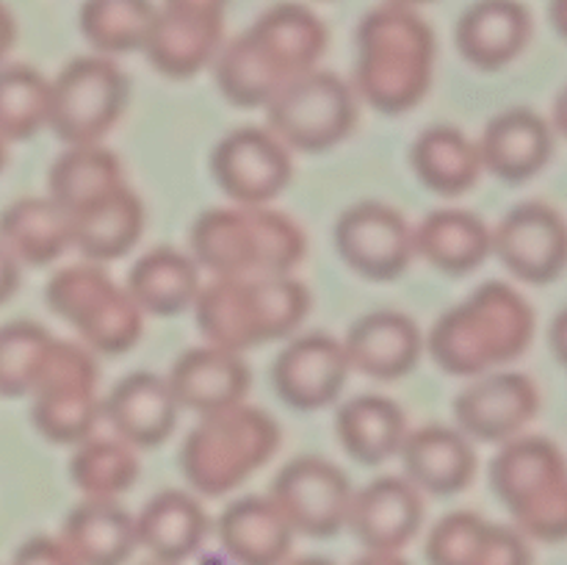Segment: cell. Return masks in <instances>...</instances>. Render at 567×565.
<instances>
[{"label": "cell", "instance_id": "1", "mask_svg": "<svg viewBox=\"0 0 567 565\" xmlns=\"http://www.w3.org/2000/svg\"><path fill=\"white\" fill-rule=\"evenodd\" d=\"M330 33L302 3H277L241 37L221 44L214 66L216 86L238 109H266L286 83L316 70Z\"/></svg>", "mask_w": 567, "mask_h": 565}, {"label": "cell", "instance_id": "2", "mask_svg": "<svg viewBox=\"0 0 567 565\" xmlns=\"http://www.w3.org/2000/svg\"><path fill=\"white\" fill-rule=\"evenodd\" d=\"M435 33L415 9L382 3L358 28L354 94L382 114H404L435 75Z\"/></svg>", "mask_w": 567, "mask_h": 565}, {"label": "cell", "instance_id": "3", "mask_svg": "<svg viewBox=\"0 0 567 565\" xmlns=\"http://www.w3.org/2000/svg\"><path fill=\"white\" fill-rule=\"evenodd\" d=\"M535 338V310L502 280L476 288L432 327L430 352L446 374L482 377L513 363Z\"/></svg>", "mask_w": 567, "mask_h": 565}, {"label": "cell", "instance_id": "4", "mask_svg": "<svg viewBox=\"0 0 567 565\" xmlns=\"http://www.w3.org/2000/svg\"><path fill=\"white\" fill-rule=\"evenodd\" d=\"M308 314V286L291 275L214 277L194 302L205 341L230 352L291 336Z\"/></svg>", "mask_w": 567, "mask_h": 565}, {"label": "cell", "instance_id": "5", "mask_svg": "<svg viewBox=\"0 0 567 565\" xmlns=\"http://www.w3.org/2000/svg\"><path fill=\"white\" fill-rule=\"evenodd\" d=\"M305 253L297 222L266 205L205 210L192 225V258L214 277L291 275Z\"/></svg>", "mask_w": 567, "mask_h": 565}, {"label": "cell", "instance_id": "6", "mask_svg": "<svg viewBox=\"0 0 567 565\" xmlns=\"http://www.w3.org/2000/svg\"><path fill=\"white\" fill-rule=\"evenodd\" d=\"M280 449V424L266 410L236 404L199 415L181 449V469L203 496H225L264 469Z\"/></svg>", "mask_w": 567, "mask_h": 565}, {"label": "cell", "instance_id": "7", "mask_svg": "<svg viewBox=\"0 0 567 565\" xmlns=\"http://www.w3.org/2000/svg\"><path fill=\"white\" fill-rule=\"evenodd\" d=\"M491 485L524 537L567 541V460L557 443L518 435L493 458Z\"/></svg>", "mask_w": 567, "mask_h": 565}, {"label": "cell", "instance_id": "8", "mask_svg": "<svg viewBox=\"0 0 567 565\" xmlns=\"http://www.w3.org/2000/svg\"><path fill=\"white\" fill-rule=\"evenodd\" d=\"M50 310L70 321L86 349L122 355L136 347L144 330V314L125 286H116L100 264L64 266L48 282Z\"/></svg>", "mask_w": 567, "mask_h": 565}, {"label": "cell", "instance_id": "9", "mask_svg": "<svg viewBox=\"0 0 567 565\" xmlns=\"http://www.w3.org/2000/svg\"><path fill=\"white\" fill-rule=\"evenodd\" d=\"M266 122L288 150L327 153L358 125V94L341 75L316 66L266 103Z\"/></svg>", "mask_w": 567, "mask_h": 565}, {"label": "cell", "instance_id": "10", "mask_svg": "<svg viewBox=\"0 0 567 565\" xmlns=\"http://www.w3.org/2000/svg\"><path fill=\"white\" fill-rule=\"evenodd\" d=\"M31 399L33 427L50 443L78 446L92 438L97 419L103 415L92 349L55 338Z\"/></svg>", "mask_w": 567, "mask_h": 565}, {"label": "cell", "instance_id": "11", "mask_svg": "<svg viewBox=\"0 0 567 565\" xmlns=\"http://www.w3.org/2000/svg\"><path fill=\"white\" fill-rule=\"evenodd\" d=\"M127 78L109 55H78L50 81L48 127L66 144H100L120 122Z\"/></svg>", "mask_w": 567, "mask_h": 565}, {"label": "cell", "instance_id": "12", "mask_svg": "<svg viewBox=\"0 0 567 565\" xmlns=\"http://www.w3.org/2000/svg\"><path fill=\"white\" fill-rule=\"evenodd\" d=\"M352 493L341 465L319 454H305L277 471L269 499L286 515L293 535L332 537L347 530Z\"/></svg>", "mask_w": 567, "mask_h": 565}, {"label": "cell", "instance_id": "13", "mask_svg": "<svg viewBox=\"0 0 567 565\" xmlns=\"http://www.w3.org/2000/svg\"><path fill=\"white\" fill-rule=\"evenodd\" d=\"M210 175L238 205H266L291 183V150L269 127H236L216 142Z\"/></svg>", "mask_w": 567, "mask_h": 565}, {"label": "cell", "instance_id": "14", "mask_svg": "<svg viewBox=\"0 0 567 565\" xmlns=\"http://www.w3.org/2000/svg\"><path fill=\"white\" fill-rule=\"evenodd\" d=\"M336 247L349 269L374 282L396 280L415 260L413 227L393 205L365 199L336 222Z\"/></svg>", "mask_w": 567, "mask_h": 565}, {"label": "cell", "instance_id": "15", "mask_svg": "<svg viewBox=\"0 0 567 565\" xmlns=\"http://www.w3.org/2000/svg\"><path fill=\"white\" fill-rule=\"evenodd\" d=\"M493 255L532 286L554 282L567 269V222L546 203H520L493 230Z\"/></svg>", "mask_w": 567, "mask_h": 565}, {"label": "cell", "instance_id": "16", "mask_svg": "<svg viewBox=\"0 0 567 565\" xmlns=\"http://www.w3.org/2000/svg\"><path fill=\"white\" fill-rule=\"evenodd\" d=\"M457 430L471 441L507 443L524 435L529 421L540 410V391L535 380L520 371H491L476 377L454 399Z\"/></svg>", "mask_w": 567, "mask_h": 565}, {"label": "cell", "instance_id": "17", "mask_svg": "<svg viewBox=\"0 0 567 565\" xmlns=\"http://www.w3.org/2000/svg\"><path fill=\"white\" fill-rule=\"evenodd\" d=\"M347 349L343 341L327 332H308L299 336L277 355L271 366V382L275 391L288 408L313 410L327 408L341 397L349 380Z\"/></svg>", "mask_w": 567, "mask_h": 565}, {"label": "cell", "instance_id": "18", "mask_svg": "<svg viewBox=\"0 0 567 565\" xmlns=\"http://www.w3.org/2000/svg\"><path fill=\"white\" fill-rule=\"evenodd\" d=\"M424 499L408 476H377L352 493L347 526L365 552H402L421 530Z\"/></svg>", "mask_w": 567, "mask_h": 565}, {"label": "cell", "instance_id": "19", "mask_svg": "<svg viewBox=\"0 0 567 565\" xmlns=\"http://www.w3.org/2000/svg\"><path fill=\"white\" fill-rule=\"evenodd\" d=\"M166 382L175 393L177 408L210 415L241 404L252 386V374L241 352L205 343L186 349L169 369Z\"/></svg>", "mask_w": 567, "mask_h": 565}, {"label": "cell", "instance_id": "20", "mask_svg": "<svg viewBox=\"0 0 567 565\" xmlns=\"http://www.w3.org/2000/svg\"><path fill=\"white\" fill-rule=\"evenodd\" d=\"M175 393L166 377L153 371H133L122 377L103 399V415L120 441L133 449H155L177 427Z\"/></svg>", "mask_w": 567, "mask_h": 565}, {"label": "cell", "instance_id": "21", "mask_svg": "<svg viewBox=\"0 0 567 565\" xmlns=\"http://www.w3.org/2000/svg\"><path fill=\"white\" fill-rule=\"evenodd\" d=\"M343 349L352 371L388 382L419 366L424 336L402 310H371L349 327Z\"/></svg>", "mask_w": 567, "mask_h": 565}, {"label": "cell", "instance_id": "22", "mask_svg": "<svg viewBox=\"0 0 567 565\" xmlns=\"http://www.w3.org/2000/svg\"><path fill=\"white\" fill-rule=\"evenodd\" d=\"M404 476L421 493L454 496L476 476V449L465 432L446 424H426L408 432L402 449Z\"/></svg>", "mask_w": 567, "mask_h": 565}, {"label": "cell", "instance_id": "23", "mask_svg": "<svg viewBox=\"0 0 567 565\" xmlns=\"http://www.w3.org/2000/svg\"><path fill=\"white\" fill-rule=\"evenodd\" d=\"M476 147L485 172L498 181L526 183L551 161L554 127L537 111L507 109L487 122Z\"/></svg>", "mask_w": 567, "mask_h": 565}, {"label": "cell", "instance_id": "24", "mask_svg": "<svg viewBox=\"0 0 567 565\" xmlns=\"http://www.w3.org/2000/svg\"><path fill=\"white\" fill-rule=\"evenodd\" d=\"M532 39V14L518 0H476L454 28L460 55L476 70L513 64Z\"/></svg>", "mask_w": 567, "mask_h": 565}, {"label": "cell", "instance_id": "25", "mask_svg": "<svg viewBox=\"0 0 567 565\" xmlns=\"http://www.w3.org/2000/svg\"><path fill=\"white\" fill-rule=\"evenodd\" d=\"M225 44L221 17L158 9L142 53L166 78L186 81L210 66Z\"/></svg>", "mask_w": 567, "mask_h": 565}, {"label": "cell", "instance_id": "26", "mask_svg": "<svg viewBox=\"0 0 567 565\" xmlns=\"http://www.w3.org/2000/svg\"><path fill=\"white\" fill-rule=\"evenodd\" d=\"M216 535L236 565H286L297 537L269 496H244L227 504Z\"/></svg>", "mask_w": 567, "mask_h": 565}, {"label": "cell", "instance_id": "27", "mask_svg": "<svg viewBox=\"0 0 567 565\" xmlns=\"http://www.w3.org/2000/svg\"><path fill=\"white\" fill-rule=\"evenodd\" d=\"M136 518V541L150 557L183 563L205 543L210 521L197 496L186 491H161L150 499Z\"/></svg>", "mask_w": 567, "mask_h": 565}, {"label": "cell", "instance_id": "28", "mask_svg": "<svg viewBox=\"0 0 567 565\" xmlns=\"http://www.w3.org/2000/svg\"><path fill=\"white\" fill-rule=\"evenodd\" d=\"M415 258L443 275H471L493 255V230L471 210H432L413 227Z\"/></svg>", "mask_w": 567, "mask_h": 565}, {"label": "cell", "instance_id": "29", "mask_svg": "<svg viewBox=\"0 0 567 565\" xmlns=\"http://www.w3.org/2000/svg\"><path fill=\"white\" fill-rule=\"evenodd\" d=\"M59 537L81 565H125L138 546L136 518L116 499H83Z\"/></svg>", "mask_w": 567, "mask_h": 565}, {"label": "cell", "instance_id": "30", "mask_svg": "<svg viewBox=\"0 0 567 565\" xmlns=\"http://www.w3.org/2000/svg\"><path fill=\"white\" fill-rule=\"evenodd\" d=\"M72 247L92 264L131 253L144 233V203L133 188L120 186L97 203L70 214Z\"/></svg>", "mask_w": 567, "mask_h": 565}, {"label": "cell", "instance_id": "31", "mask_svg": "<svg viewBox=\"0 0 567 565\" xmlns=\"http://www.w3.org/2000/svg\"><path fill=\"white\" fill-rule=\"evenodd\" d=\"M125 288L142 314L177 316L194 308L203 277L192 255L175 247H155L133 264Z\"/></svg>", "mask_w": 567, "mask_h": 565}, {"label": "cell", "instance_id": "32", "mask_svg": "<svg viewBox=\"0 0 567 565\" xmlns=\"http://www.w3.org/2000/svg\"><path fill=\"white\" fill-rule=\"evenodd\" d=\"M0 244L17 264L48 266L72 247V219L53 197L14 199L0 214Z\"/></svg>", "mask_w": 567, "mask_h": 565}, {"label": "cell", "instance_id": "33", "mask_svg": "<svg viewBox=\"0 0 567 565\" xmlns=\"http://www.w3.org/2000/svg\"><path fill=\"white\" fill-rule=\"evenodd\" d=\"M338 441L360 465H382L396 458L408 438V419L393 399L380 393L354 397L338 410Z\"/></svg>", "mask_w": 567, "mask_h": 565}, {"label": "cell", "instance_id": "34", "mask_svg": "<svg viewBox=\"0 0 567 565\" xmlns=\"http://www.w3.org/2000/svg\"><path fill=\"white\" fill-rule=\"evenodd\" d=\"M410 166L430 192L441 197H460L480 183L482 155L454 125H432L410 147Z\"/></svg>", "mask_w": 567, "mask_h": 565}, {"label": "cell", "instance_id": "35", "mask_svg": "<svg viewBox=\"0 0 567 565\" xmlns=\"http://www.w3.org/2000/svg\"><path fill=\"white\" fill-rule=\"evenodd\" d=\"M120 186H125L120 158L103 144H78L66 147L50 166L48 197H53L66 214H75Z\"/></svg>", "mask_w": 567, "mask_h": 565}, {"label": "cell", "instance_id": "36", "mask_svg": "<svg viewBox=\"0 0 567 565\" xmlns=\"http://www.w3.org/2000/svg\"><path fill=\"white\" fill-rule=\"evenodd\" d=\"M158 6L153 0H83L78 25L83 39L100 55L142 50L150 37Z\"/></svg>", "mask_w": 567, "mask_h": 565}, {"label": "cell", "instance_id": "37", "mask_svg": "<svg viewBox=\"0 0 567 565\" xmlns=\"http://www.w3.org/2000/svg\"><path fill=\"white\" fill-rule=\"evenodd\" d=\"M70 476L83 499H120L138 480V460L131 443L120 438H86L78 443Z\"/></svg>", "mask_w": 567, "mask_h": 565}, {"label": "cell", "instance_id": "38", "mask_svg": "<svg viewBox=\"0 0 567 565\" xmlns=\"http://www.w3.org/2000/svg\"><path fill=\"white\" fill-rule=\"evenodd\" d=\"M50 81L33 66H0V138L25 142L48 127Z\"/></svg>", "mask_w": 567, "mask_h": 565}, {"label": "cell", "instance_id": "39", "mask_svg": "<svg viewBox=\"0 0 567 565\" xmlns=\"http://www.w3.org/2000/svg\"><path fill=\"white\" fill-rule=\"evenodd\" d=\"M55 338L37 321L0 327V397H31Z\"/></svg>", "mask_w": 567, "mask_h": 565}, {"label": "cell", "instance_id": "40", "mask_svg": "<svg viewBox=\"0 0 567 565\" xmlns=\"http://www.w3.org/2000/svg\"><path fill=\"white\" fill-rule=\"evenodd\" d=\"M491 521L482 515L468 513H449L435 524L426 541V559L430 565H471L476 557L482 537Z\"/></svg>", "mask_w": 567, "mask_h": 565}, {"label": "cell", "instance_id": "41", "mask_svg": "<svg viewBox=\"0 0 567 565\" xmlns=\"http://www.w3.org/2000/svg\"><path fill=\"white\" fill-rule=\"evenodd\" d=\"M471 565H532V548L513 526L487 524Z\"/></svg>", "mask_w": 567, "mask_h": 565}, {"label": "cell", "instance_id": "42", "mask_svg": "<svg viewBox=\"0 0 567 565\" xmlns=\"http://www.w3.org/2000/svg\"><path fill=\"white\" fill-rule=\"evenodd\" d=\"M11 565H81L61 537L33 535L11 557Z\"/></svg>", "mask_w": 567, "mask_h": 565}, {"label": "cell", "instance_id": "43", "mask_svg": "<svg viewBox=\"0 0 567 565\" xmlns=\"http://www.w3.org/2000/svg\"><path fill=\"white\" fill-rule=\"evenodd\" d=\"M20 288V264L11 258L9 249L0 244V305L9 302L14 291Z\"/></svg>", "mask_w": 567, "mask_h": 565}, {"label": "cell", "instance_id": "44", "mask_svg": "<svg viewBox=\"0 0 567 565\" xmlns=\"http://www.w3.org/2000/svg\"><path fill=\"white\" fill-rule=\"evenodd\" d=\"M225 6L227 0H164V9L188 11V14H210V17L225 14Z\"/></svg>", "mask_w": 567, "mask_h": 565}, {"label": "cell", "instance_id": "45", "mask_svg": "<svg viewBox=\"0 0 567 565\" xmlns=\"http://www.w3.org/2000/svg\"><path fill=\"white\" fill-rule=\"evenodd\" d=\"M548 341H551L554 355H557L559 363L567 369V305L554 316L551 330H548Z\"/></svg>", "mask_w": 567, "mask_h": 565}, {"label": "cell", "instance_id": "46", "mask_svg": "<svg viewBox=\"0 0 567 565\" xmlns=\"http://www.w3.org/2000/svg\"><path fill=\"white\" fill-rule=\"evenodd\" d=\"M14 39H17L14 17H11V11L0 3V64H3V59L9 55V50L14 48Z\"/></svg>", "mask_w": 567, "mask_h": 565}, {"label": "cell", "instance_id": "47", "mask_svg": "<svg viewBox=\"0 0 567 565\" xmlns=\"http://www.w3.org/2000/svg\"><path fill=\"white\" fill-rule=\"evenodd\" d=\"M352 565H410L399 552H365Z\"/></svg>", "mask_w": 567, "mask_h": 565}, {"label": "cell", "instance_id": "48", "mask_svg": "<svg viewBox=\"0 0 567 565\" xmlns=\"http://www.w3.org/2000/svg\"><path fill=\"white\" fill-rule=\"evenodd\" d=\"M548 17H551L554 31L567 42V0H551L548 6Z\"/></svg>", "mask_w": 567, "mask_h": 565}, {"label": "cell", "instance_id": "49", "mask_svg": "<svg viewBox=\"0 0 567 565\" xmlns=\"http://www.w3.org/2000/svg\"><path fill=\"white\" fill-rule=\"evenodd\" d=\"M551 127L567 138V86L559 92L557 103H554V125Z\"/></svg>", "mask_w": 567, "mask_h": 565}, {"label": "cell", "instance_id": "50", "mask_svg": "<svg viewBox=\"0 0 567 565\" xmlns=\"http://www.w3.org/2000/svg\"><path fill=\"white\" fill-rule=\"evenodd\" d=\"M286 565H336L332 559H324V557H299V559H291V563Z\"/></svg>", "mask_w": 567, "mask_h": 565}, {"label": "cell", "instance_id": "51", "mask_svg": "<svg viewBox=\"0 0 567 565\" xmlns=\"http://www.w3.org/2000/svg\"><path fill=\"white\" fill-rule=\"evenodd\" d=\"M385 3H396V6H408V9H415V6H424L430 0H385Z\"/></svg>", "mask_w": 567, "mask_h": 565}, {"label": "cell", "instance_id": "52", "mask_svg": "<svg viewBox=\"0 0 567 565\" xmlns=\"http://www.w3.org/2000/svg\"><path fill=\"white\" fill-rule=\"evenodd\" d=\"M142 565H181V563H166V559H147V563H142Z\"/></svg>", "mask_w": 567, "mask_h": 565}, {"label": "cell", "instance_id": "53", "mask_svg": "<svg viewBox=\"0 0 567 565\" xmlns=\"http://www.w3.org/2000/svg\"><path fill=\"white\" fill-rule=\"evenodd\" d=\"M3 161H6V142L0 138V170H3Z\"/></svg>", "mask_w": 567, "mask_h": 565}]
</instances>
